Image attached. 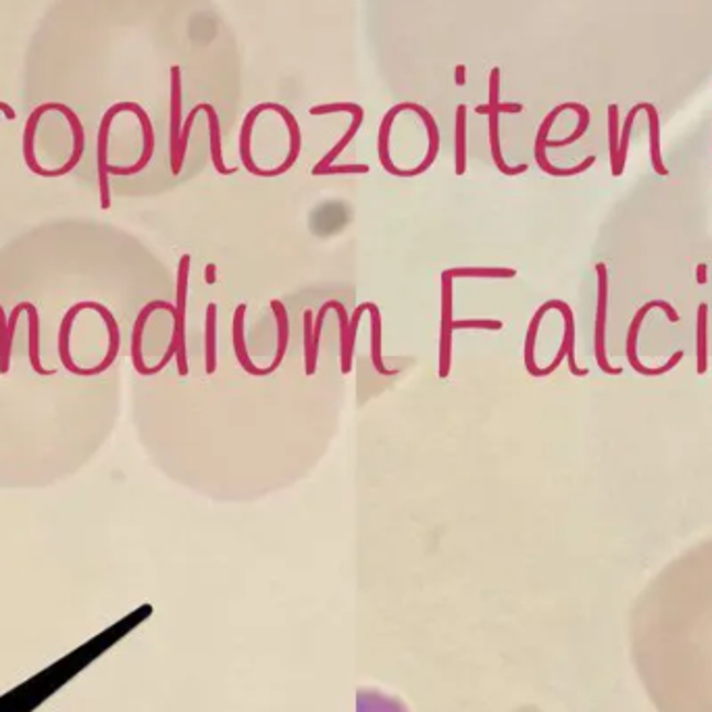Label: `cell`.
Segmentation results:
<instances>
[{
	"mask_svg": "<svg viewBox=\"0 0 712 712\" xmlns=\"http://www.w3.org/2000/svg\"><path fill=\"white\" fill-rule=\"evenodd\" d=\"M246 304H240L234 311V323H232V337H234V353H236L237 363L240 367L253 377H265L267 371L257 367L253 363V358L248 355V348H246V340H244V316H246Z\"/></svg>",
	"mask_w": 712,
	"mask_h": 712,
	"instance_id": "9",
	"label": "cell"
},
{
	"mask_svg": "<svg viewBox=\"0 0 712 712\" xmlns=\"http://www.w3.org/2000/svg\"><path fill=\"white\" fill-rule=\"evenodd\" d=\"M709 369V304L702 302L696 316V371L704 376Z\"/></svg>",
	"mask_w": 712,
	"mask_h": 712,
	"instance_id": "12",
	"label": "cell"
},
{
	"mask_svg": "<svg viewBox=\"0 0 712 712\" xmlns=\"http://www.w3.org/2000/svg\"><path fill=\"white\" fill-rule=\"evenodd\" d=\"M84 304H86V311L90 309V311H94V313H99V315L102 316V321H104V325H107V334H109V348H107V356L100 360V365H97V367L86 369V377H94L104 374V371H109V369L115 365V360H118L119 356V348H121V332H119L118 319H115V315H113L104 304H100L97 300H84Z\"/></svg>",
	"mask_w": 712,
	"mask_h": 712,
	"instance_id": "6",
	"label": "cell"
},
{
	"mask_svg": "<svg viewBox=\"0 0 712 712\" xmlns=\"http://www.w3.org/2000/svg\"><path fill=\"white\" fill-rule=\"evenodd\" d=\"M453 276L448 271H444L440 276V288H442V297H440V360H437V377L446 379L450 376V365H453Z\"/></svg>",
	"mask_w": 712,
	"mask_h": 712,
	"instance_id": "3",
	"label": "cell"
},
{
	"mask_svg": "<svg viewBox=\"0 0 712 712\" xmlns=\"http://www.w3.org/2000/svg\"><path fill=\"white\" fill-rule=\"evenodd\" d=\"M81 311H86V304H84V300L81 302H76L67 313H65V316H63V321H60L59 325V342H57V353H59V360L60 365H63V369L67 371V374H71V376H78V377H86V369L84 367H78L76 363H74V356H71V348H69V337H71V332H74V321H76V316L81 313Z\"/></svg>",
	"mask_w": 712,
	"mask_h": 712,
	"instance_id": "8",
	"label": "cell"
},
{
	"mask_svg": "<svg viewBox=\"0 0 712 712\" xmlns=\"http://www.w3.org/2000/svg\"><path fill=\"white\" fill-rule=\"evenodd\" d=\"M204 281H207L209 286H215V283H218V265H215V263H209V265L204 267Z\"/></svg>",
	"mask_w": 712,
	"mask_h": 712,
	"instance_id": "23",
	"label": "cell"
},
{
	"mask_svg": "<svg viewBox=\"0 0 712 712\" xmlns=\"http://www.w3.org/2000/svg\"><path fill=\"white\" fill-rule=\"evenodd\" d=\"M453 327L456 330H490V332H498L504 327L502 321L498 319H455Z\"/></svg>",
	"mask_w": 712,
	"mask_h": 712,
	"instance_id": "20",
	"label": "cell"
},
{
	"mask_svg": "<svg viewBox=\"0 0 712 712\" xmlns=\"http://www.w3.org/2000/svg\"><path fill=\"white\" fill-rule=\"evenodd\" d=\"M635 671L658 712H712V571L679 574L635 609Z\"/></svg>",
	"mask_w": 712,
	"mask_h": 712,
	"instance_id": "1",
	"label": "cell"
},
{
	"mask_svg": "<svg viewBox=\"0 0 712 712\" xmlns=\"http://www.w3.org/2000/svg\"><path fill=\"white\" fill-rule=\"evenodd\" d=\"M453 279L456 277H483V279H513L516 269L511 267H455L446 269Z\"/></svg>",
	"mask_w": 712,
	"mask_h": 712,
	"instance_id": "18",
	"label": "cell"
},
{
	"mask_svg": "<svg viewBox=\"0 0 712 712\" xmlns=\"http://www.w3.org/2000/svg\"><path fill=\"white\" fill-rule=\"evenodd\" d=\"M155 311H167L169 315H176V304L174 302H167V300H153L148 302L146 307H142L138 316H136V323H134V330H132V348H130V356H132V365L136 369V374H140L142 377L151 376V367L144 365V356H142V336H144V327H146V321L151 319V315Z\"/></svg>",
	"mask_w": 712,
	"mask_h": 712,
	"instance_id": "7",
	"label": "cell"
},
{
	"mask_svg": "<svg viewBox=\"0 0 712 712\" xmlns=\"http://www.w3.org/2000/svg\"><path fill=\"white\" fill-rule=\"evenodd\" d=\"M367 165H342V167H327L321 171V176H346V174H367Z\"/></svg>",
	"mask_w": 712,
	"mask_h": 712,
	"instance_id": "22",
	"label": "cell"
},
{
	"mask_svg": "<svg viewBox=\"0 0 712 712\" xmlns=\"http://www.w3.org/2000/svg\"><path fill=\"white\" fill-rule=\"evenodd\" d=\"M25 313H27V330H30V363H32V371L38 376H55V369H44L42 360H40V315L38 309L25 300Z\"/></svg>",
	"mask_w": 712,
	"mask_h": 712,
	"instance_id": "14",
	"label": "cell"
},
{
	"mask_svg": "<svg viewBox=\"0 0 712 712\" xmlns=\"http://www.w3.org/2000/svg\"><path fill=\"white\" fill-rule=\"evenodd\" d=\"M653 309H663L665 315L669 316L671 323H677V321H679L677 311L672 309L671 304H669L667 300H650V302H646L644 307H639V311H637L635 316H633L630 332H627V360H630V365H632V369L635 374L646 377L665 376V374H669L671 369H675V367L681 363V358H683V351H677V353H675V355H672L665 365H660V367H656V369L644 367V365L639 363V358H637V334H639V327H642L644 319H646V315H648Z\"/></svg>",
	"mask_w": 712,
	"mask_h": 712,
	"instance_id": "2",
	"label": "cell"
},
{
	"mask_svg": "<svg viewBox=\"0 0 712 712\" xmlns=\"http://www.w3.org/2000/svg\"><path fill=\"white\" fill-rule=\"evenodd\" d=\"M367 311L371 313V363L379 376H394L396 369H388L381 356V313L376 302H367Z\"/></svg>",
	"mask_w": 712,
	"mask_h": 712,
	"instance_id": "16",
	"label": "cell"
},
{
	"mask_svg": "<svg viewBox=\"0 0 712 712\" xmlns=\"http://www.w3.org/2000/svg\"><path fill=\"white\" fill-rule=\"evenodd\" d=\"M190 265L192 257L183 255L178 265V297H176V315H174V336L178 344V374L188 376V353H186V304H188V286H190Z\"/></svg>",
	"mask_w": 712,
	"mask_h": 712,
	"instance_id": "5",
	"label": "cell"
},
{
	"mask_svg": "<svg viewBox=\"0 0 712 712\" xmlns=\"http://www.w3.org/2000/svg\"><path fill=\"white\" fill-rule=\"evenodd\" d=\"M334 311L340 316V351H342L346 346V340H348V321H351V316H348L346 307L340 300H334Z\"/></svg>",
	"mask_w": 712,
	"mask_h": 712,
	"instance_id": "21",
	"label": "cell"
},
{
	"mask_svg": "<svg viewBox=\"0 0 712 712\" xmlns=\"http://www.w3.org/2000/svg\"><path fill=\"white\" fill-rule=\"evenodd\" d=\"M458 127H456V165L455 171L456 176H463L465 174V167H467V157H465V109L458 111Z\"/></svg>",
	"mask_w": 712,
	"mask_h": 712,
	"instance_id": "19",
	"label": "cell"
},
{
	"mask_svg": "<svg viewBox=\"0 0 712 712\" xmlns=\"http://www.w3.org/2000/svg\"><path fill=\"white\" fill-rule=\"evenodd\" d=\"M271 311H274V316H276L277 323V351L276 358L269 367H265L267 376L276 374L279 369V365L283 363L286 358V353H288V342H290V316H288V311L283 307L281 300H271Z\"/></svg>",
	"mask_w": 712,
	"mask_h": 712,
	"instance_id": "11",
	"label": "cell"
},
{
	"mask_svg": "<svg viewBox=\"0 0 712 712\" xmlns=\"http://www.w3.org/2000/svg\"><path fill=\"white\" fill-rule=\"evenodd\" d=\"M550 311L548 302H544L537 311H535L534 316H532V323H530V330H527V337H525V348H523V363H525V369L527 374L532 377H542V369L535 365V337H537V332H539V323L544 315Z\"/></svg>",
	"mask_w": 712,
	"mask_h": 712,
	"instance_id": "15",
	"label": "cell"
},
{
	"mask_svg": "<svg viewBox=\"0 0 712 712\" xmlns=\"http://www.w3.org/2000/svg\"><path fill=\"white\" fill-rule=\"evenodd\" d=\"M596 276H598V307H596V363L598 369L607 376H621V367H611L609 356H607V316H609V269L604 263L596 265Z\"/></svg>",
	"mask_w": 712,
	"mask_h": 712,
	"instance_id": "4",
	"label": "cell"
},
{
	"mask_svg": "<svg viewBox=\"0 0 712 712\" xmlns=\"http://www.w3.org/2000/svg\"><path fill=\"white\" fill-rule=\"evenodd\" d=\"M709 265L707 263H700L698 267H696V281L700 283V286H707V281H709Z\"/></svg>",
	"mask_w": 712,
	"mask_h": 712,
	"instance_id": "24",
	"label": "cell"
},
{
	"mask_svg": "<svg viewBox=\"0 0 712 712\" xmlns=\"http://www.w3.org/2000/svg\"><path fill=\"white\" fill-rule=\"evenodd\" d=\"M548 307H550V311L556 309V311H560L563 316H565V337H563V344H560V346L567 351V360H569V369H571V374H574L575 377L588 376L590 369H579L577 363H575V316L571 307H569L565 300H556V298H554V300H548Z\"/></svg>",
	"mask_w": 712,
	"mask_h": 712,
	"instance_id": "10",
	"label": "cell"
},
{
	"mask_svg": "<svg viewBox=\"0 0 712 712\" xmlns=\"http://www.w3.org/2000/svg\"><path fill=\"white\" fill-rule=\"evenodd\" d=\"M204 367H207V376H213L218 371V304L215 302L207 307Z\"/></svg>",
	"mask_w": 712,
	"mask_h": 712,
	"instance_id": "13",
	"label": "cell"
},
{
	"mask_svg": "<svg viewBox=\"0 0 712 712\" xmlns=\"http://www.w3.org/2000/svg\"><path fill=\"white\" fill-rule=\"evenodd\" d=\"M355 121H353V125L348 127V132L344 134V138L340 140L337 142L336 146L325 155V157L321 158L319 163L315 165V169H313V176H321V171L323 169H327V167H332V163L336 160L337 157H340V153L351 144V140L355 138L356 132H358V127H360V123H363V109L360 107H355Z\"/></svg>",
	"mask_w": 712,
	"mask_h": 712,
	"instance_id": "17",
	"label": "cell"
}]
</instances>
